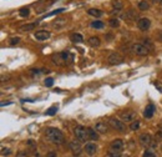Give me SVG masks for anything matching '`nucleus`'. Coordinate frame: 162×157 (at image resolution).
<instances>
[{
  "instance_id": "39448f33",
  "label": "nucleus",
  "mask_w": 162,
  "mask_h": 157,
  "mask_svg": "<svg viewBox=\"0 0 162 157\" xmlns=\"http://www.w3.org/2000/svg\"><path fill=\"white\" fill-rule=\"evenodd\" d=\"M109 124H110V126H111L112 128L117 130L119 132H125L126 131V126H125V124H123L122 120H117V118L111 117L109 120Z\"/></svg>"
},
{
  "instance_id": "4be33fe9",
  "label": "nucleus",
  "mask_w": 162,
  "mask_h": 157,
  "mask_svg": "<svg viewBox=\"0 0 162 157\" xmlns=\"http://www.w3.org/2000/svg\"><path fill=\"white\" fill-rule=\"evenodd\" d=\"M150 9V4L146 1V0H141V1H139V10H141V11H146V10Z\"/></svg>"
},
{
  "instance_id": "37998d69",
  "label": "nucleus",
  "mask_w": 162,
  "mask_h": 157,
  "mask_svg": "<svg viewBox=\"0 0 162 157\" xmlns=\"http://www.w3.org/2000/svg\"><path fill=\"white\" fill-rule=\"evenodd\" d=\"M152 1H153V3H155V0H152Z\"/></svg>"
},
{
  "instance_id": "7c9ffc66",
  "label": "nucleus",
  "mask_w": 162,
  "mask_h": 157,
  "mask_svg": "<svg viewBox=\"0 0 162 157\" xmlns=\"http://www.w3.org/2000/svg\"><path fill=\"white\" fill-rule=\"evenodd\" d=\"M20 41H21V39H20L19 36H15V37H10L9 44H10V45H18Z\"/></svg>"
},
{
  "instance_id": "dca6fc26",
  "label": "nucleus",
  "mask_w": 162,
  "mask_h": 157,
  "mask_svg": "<svg viewBox=\"0 0 162 157\" xmlns=\"http://www.w3.org/2000/svg\"><path fill=\"white\" fill-rule=\"evenodd\" d=\"M87 43L91 47H99L100 44H101V40H100V37H97V36H91L90 39L87 40Z\"/></svg>"
},
{
  "instance_id": "473e14b6",
  "label": "nucleus",
  "mask_w": 162,
  "mask_h": 157,
  "mask_svg": "<svg viewBox=\"0 0 162 157\" xmlns=\"http://www.w3.org/2000/svg\"><path fill=\"white\" fill-rule=\"evenodd\" d=\"M10 153H11V150H10V148L1 147V156H9Z\"/></svg>"
},
{
  "instance_id": "412c9836",
  "label": "nucleus",
  "mask_w": 162,
  "mask_h": 157,
  "mask_svg": "<svg viewBox=\"0 0 162 157\" xmlns=\"http://www.w3.org/2000/svg\"><path fill=\"white\" fill-rule=\"evenodd\" d=\"M87 14L91 16H95V18H100V16H102V11L100 9H89Z\"/></svg>"
},
{
  "instance_id": "6e6552de",
  "label": "nucleus",
  "mask_w": 162,
  "mask_h": 157,
  "mask_svg": "<svg viewBox=\"0 0 162 157\" xmlns=\"http://www.w3.org/2000/svg\"><path fill=\"white\" fill-rule=\"evenodd\" d=\"M123 61H125V59H123L119 53H112V54H110L107 57V63L110 65H120V64H122Z\"/></svg>"
},
{
  "instance_id": "bb28decb",
  "label": "nucleus",
  "mask_w": 162,
  "mask_h": 157,
  "mask_svg": "<svg viewBox=\"0 0 162 157\" xmlns=\"http://www.w3.org/2000/svg\"><path fill=\"white\" fill-rule=\"evenodd\" d=\"M112 5H113V9H116V10H122V8H123L122 1H120V0H113Z\"/></svg>"
},
{
  "instance_id": "79ce46f5",
  "label": "nucleus",
  "mask_w": 162,
  "mask_h": 157,
  "mask_svg": "<svg viewBox=\"0 0 162 157\" xmlns=\"http://www.w3.org/2000/svg\"><path fill=\"white\" fill-rule=\"evenodd\" d=\"M123 157H130V156H127V155H126V156H123Z\"/></svg>"
},
{
  "instance_id": "f8f14e48",
  "label": "nucleus",
  "mask_w": 162,
  "mask_h": 157,
  "mask_svg": "<svg viewBox=\"0 0 162 157\" xmlns=\"http://www.w3.org/2000/svg\"><path fill=\"white\" fill-rule=\"evenodd\" d=\"M85 151H86V153H87V155H90V156L95 155L96 151H97V145H96V143H94V142H89V143H86V146H85Z\"/></svg>"
},
{
  "instance_id": "1a4fd4ad",
  "label": "nucleus",
  "mask_w": 162,
  "mask_h": 157,
  "mask_svg": "<svg viewBox=\"0 0 162 157\" xmlns=\"http://www.w3.org/2000/svg\"><path fill=\"white\" fill-rule=\"evenodd\" d=\"M150 26H151V20L149 18H141V19H139V21H137V28H139L141 31L149 30Z\"/></svg>"
},
{
  "instance_id": "f257e3e1",
  "label": "nucleus",
  "mask_w": 162,
  "mask_h": 157,
  "mask_svg": "<svg viewBox=\"0 0 162 157\" xmlns=\"http://www.w3.org/2000/svg\"><path fill=\"white\" fill-rule=\"evenodd\" d=\"M45 136H46L47 141H50L51 143H54V145H61L65 140V136H64L63 132H61L59 128H55V127L46 128Z\"/></svg>"
},
{
  "instance_id": "a211bd4d",
  "label": "nucleus",
  "mask_w": 162,
  "mask_h": 157,
  "mask_svg": "<svg viewBox=\"0 0 162 157\" xmlns=\"http://www.w3.org/2000/svg\"><path fill=\"white\" fill-rule=\"evenodd\" d=\"M123 16H125L127 20H136L137 19V13L133 9H130V10H127V13Z\"/></svg>"
},
{
  "instance_id": "4c0bfd02",
  "label": "nucleus",
  "mask_w": 162,
  "mask_h": 157,
  "mask_svg": "<svg viewBox=\"0 0 162 157\" xmlns=\"http://www.w3.org/2000/svg\"><path fill=\"white\" fill-rule=\"evenodd\" d=\"M40 73H41V71L39 69H31V74L33 75H39Z\"/></svg>"
},
{
  "instance_id": "c85d7f7f",
  "label": "nucleus",
  "mask_w": 162,
  "mask_h": 157,
  "mask_svg": "<svg viewBox=\"0 0 162 157\" xmlns=\"http://www.w3.org/2000/svg\"><path fill=\"white\" fill-rule=\"evenodd\" d=\"M57 110H59L57 106H51V107L49 108V110H47V111L45 112V115H46V116H54V115L57 112Z\"/></svg>"
},
{
  "instance_id": "9d476101",
  "label": "nucleus",
  "mask_w": 162,
  "mask_h": 157,
  "mask_svg": "<svg viewBox=\"0 0 162 157\" xmlns=\"http://www.w3.org/2000/svg\"><path fill=\"white\" fill-rule=\"evenodd\" d=\"M70 150H71V152L74 153L75 156H79L81 153V145H80V141H71L70 142Z\"/></svg>"
},
{
  "instance_id": "a878e982",
  "label": "nucleus",
  "mask_w": 162,
  "mask_h": 157,
  "mask_svg": "<svg viewBox=\"0 0 162 157\" xmlns=\"http://www.w3.org/2000/svg\"><path fill=\"white\" fill-rule=\"evenodd\" d=\"M65 24H66V20L65 19H57L56 21H54V26L56 29H60V28H63Z\"/></svg>"
},
{
  "instance_id": "e433bc0d",
  "label": "nucleus",
  "mask_w": 162,
  "mask_h": 157,
  "mask_svg": "<svg viewBox=\"0 0 162 157\" xmlns=\"http://www.w3.org/2000/svg\"><path fill=\"white\" fill-rule=\"evenodd\" d=\"M46 157H57V155H56V152H54V151H50L49 153L46 155Z\"/></svg>"
},
{
  "instance_id": "c9c22d12",
  "label": "nucleus",
  "mask_w": 162,
  "mask_h": 157,
  "mask_svg": "<svg viewBox=\"0 0 162 157\" xmlns=\"http://www.w3.org/2000/svg\"><path fill=\"white\" fill-rule=\"evenodd\" d=\"M156 40L162 43V30H157L156 31Z\"/></svg>"
},
{
  "instance_id": "f704fd0d",
  "label": "nucleus",
  "mask_w": 162,
  "mask_h": 157,
  "mask_svg": "<svg viewBox=\"0 0 162 157\" xmlns=\"http://www.w3.org/2000/svg\"><path fill=\"white\" fill-rule=\"evenodd\" d=\"M142 157H156V155H155L152 151L147 150V151H145V152H143V156H142Z\"/></svg>"
},
{
  "instance_id": "2eb2a0df",
  "label": "nucleus",
  "mask_w": 162,
  "mask_h": 157,
  "mask_svg": "<svg viewBox=\"0 0 162 157\" xmlns=\"http://www.w3.org/2000/svg\"><path fill=\"white\" fill-rule=\"evenodd\" d=\"M95 130L99 132V134H106L109 131V126L105 124V122H97L95 125Z\"/></svg>"
},
{
  "instance_id": "ea45409f",
  "label": "nucleus",
  "mask_w": 162,
  "mask_h": 157,
  "mask_svg": "<svg viewBox=\"0 0 162 157\" xmlns=\"http://www.w3.org/2000/svg\"><path fill=\"white\" fill-rule=\"evenodd\" d=\"M26 156H27L26 152H19V156L18 157H26Z\"/></svg>"
},
{
  "instance_id": "aec40b11",
  "label": "nucleus",
  "mask_w": 162,
  "mask_h": 157,
  "mask_svg": "<svg viewBox=\"0 0 162 157\" xmlns=\"http://www.w3.org/2000/svg\"><path fill=\"white\" fill-rule=\"evenodd\" d=\"M39 23H31V24H26V25H23L21 28H20V30H21V31H30V30H34L36 28V25Z\"/></svg>"
},
{
  "instance_id": "393cba45",
  "label": "nucleus",
  "mask_w": 162,
  "mask_h": 157,
  "mask_svg": "<svg viewBox=\"0 0 162 157\" xmlns=\"http://www.w3.org/2000/svg\"><path fill=\"white\" fill-rule=\"evenodd\" d=\"M142 44L149 50H152L153 49V43H152V40H151V39H142Z\"/></svg>"
},
{
  "instance_id": "cd10ccee",
  "label": "nucleus",
  "mask_w": 162,
  "mask_h": 157,
  "mask_svg": "<svg viewBox=\"0 0 162 157\" xmlns=\"http://www.w3.org/2000/svg\"><path fill=\"white\" fill-rule=\"evenodd\" d=\"M19 14H20V16H23V18H26V16H29V14H30V9L29 8H21L19 10Z\"/></svg>"
},
{
  "instance_id": "b1692460",
  "label": "nucleus",
  "mask_w": 162,
  "mask_h": 157,
  "mask_svg": "<svg viewBox=\"0 0 162 157\" xmlns=\"http://www.w3.org/2000/svg\"><path fill=\"white\" fill-rule=\"evenodd\" d=\"M105 26V24L102 21H100V20H95V21L91 23V28L94 29H102Z\"/></svg>"
},
{
  "instance_id": "4468645a",
  "label": "nucleus",
  "mask_w": 162,
  "mask_h": 157,
  "mask_svg": "<svg viewBox=\"0 0 162 157\" xmlns=\"http://www.w3.org/2000/svg\"><path fill=\"white\" fill-rule=\"evenodd\" d=\"M86 131H87V137H89V140H91V141H97V140H99V132L96 131L95 128L87 127V128H86Z\"/></svg>"
},
{
  "instance_id": "2f4dec72",
  "label": "nucleus",
  "mask_w": 162,
  "mask_h": 157,
  "mask_svg": "<svg viewBox=\"0 0 162 157\" xmlns=\"http://www.w3.org/2000/svg\"><path fill=\"white\" fill-rule=\"evenodd\" d=\"M64 10H65L64 8H61V9H57V10H55V11H51V13H49V14H46V15H45V18H49V16H54V15L59 14V13H63Z\"/></svg>"
},
{
  "instance_id": "6ab92c4d",
  "label": "nucleus",
  "mask_w": 162,
  "mask_h": 157,
  "mask_svg": "<svg viewBox=\"0 0 162 157\" xmlns=\"http://www.w3.org/2000/svg\"><path fill=\"white\" fill-rule=\"evenodd\" d=\"M53 63L59 65V66H63V65H65V61L63 60V57H61V54H56V55L53 56Z\"/></svg>"
},
{
  "instance_id": "20e7f679",
  "label": "nucleus",
  "mask_w": 162,
  "mask_h": 157,
  "mask_svg": "<svg viewBox=\"0 0 162 157\" xmlns=\"http://www.w3.org/2000/svg\"><path fill=\"white\" fill-rule=\"evenodd\" d=\"M123 150V141L121 138H116L110 143V152L112 153H121Z\"/></svg>"
},
{
  "instance_id": "c756f323",
  "label": "nucleus",
  "mask_w": 162,
  "mask_h": 157,
  "mask_svg": "<svg viewBox=\"0 0 162 157\" xmlns=\"http://www.w3.org/2000/svg\"><path fill=\"white\" fill-rule=\"evenodd\" d=\"M140 128V121L139 120H135L133 122H131L130 125V130H132V131H136V130Z\"/></svg>"
},
{
  "instance_id": "423d86ee",
  "label": "nucleus",
  "mask_w": 162,
  "mask_h": 157,
  "mask_svg": "<svg viewBox=\"0 0 162 157\" xmlns=\"http://www.w3.org/2000/svg\"><path fill=\"white\" fill-rule=\"evenodd\" d=\"M136 116H137V114L133 110H126V111L121 112L120 117H121V120L123 122H133L136 120Z\"/></svg>"
},
{
  "instance_id": "a19ab883",
  "label": "nucleus",
  "mask_w": 162,
  "mask_h": 157,
  "mask_svg": "<svg viewBox=\"0 0 162 157\" xmlns=\"http://www.w3.org/2000/svg\"><path fill=\"white\" fill-rule=\"evenodd\" d=\"M155 3H158L160 5H162V0H155Z\"/></svg>"
},
{
  "instance_id": "72a5a7b5",
  "label": "nucleus",
  "mask_w": 162,
  "mask_h": 157,
  "mask_svg": "<svg viewBox=\"0 0 162 157\" xmlns=\"http://www.w3.org/2000/svg\"><path fill=\"white\" fill-rule=\"evenodd\" d=\"M54 85V78H51V77H47L46 80H45V86L47 87H51Z\"/></svg>"
},
{
  "instance_id": "9b49d317",
  "label": "nucleus",
  "mask_w": 162,
  "mask_h": 157,
  "mask_svg": "<svg viewBox=\"0 0 162 157\" xmlns=\"http://www.w3.org/2000/svg\"><path fill=\"white\" fill-rule=\"evenodd\" d=\"M155 111H156V106H155L153 104H149L146 106V108H145V111H143V116L146 118H151L153 116Z\"/></svg>"
},
{
  "instance_id": "0eeeda50",
  "label": "nucleus",
  "mask_w": 162,
  "mask_h": 157,
  "mask_svg": "<svg viewBox=\"0 0 162 157\" xmlns=\"http://www.w3.org/2000/svg\"><path fill=\"white\" fill-rule=\"evenodd\" d=\"M139 141H140V145L142 146V147H150L155 140L152 138V136L150 134H142V135H140Z\"/></svg>"
},
{
  "instance_id": "f03ea898",
  "label": "nucleus",
  "mask_w": 162,
  "mask_h": 157,
  "mask_svg": "<svg viewBox=\"0 0 162 157\" xmlns=\"http://www.w3.org/2000/svg\"><path fill=\"white\" fill-rule=\"evenodd\" d=\"M131 50H132V53L137 56H146V55H149V53H150V50L147 49L143 44H139V43L132 44V45H131Z\"/></svg>"
},
{
  "instance_id": "7ed1b4c3",
  "label": "nucleus",
  "mask_w": 162,
  "mask_h": 157,
  "mask_svg": "<svg viewBox=\"0 0 162 157\" xmlns=\"http://www.w3.org/2000/svg\"><path fill=\"white\" fill-rule=\"evenodd\" d=\"M74 135L76 136V138L80 142H86V140H89L87 131H86V128L81 125H77V126H75L74 127Z\"/></svg>"
},
{
  "instance_id": "58836bf2",
  "label": "nucleus",
  "mask_w": 162,
  "mask_h": 157,
  "mask_svg": "<svg viewBox=\"0 0 162 157\" xmlns=\"http://www.w3.org/2000/svg\"><path fill=\"white\" fill-rule=\"evenodd\" d=\"M107 157H120V153H112V152H110Z\"/></svg>"
},
{
  "instance_id": "ddd939ff",
  "label": "nucleus",
  "mask_w": 162,
  "mask_h": 157,
  "mask_svg": "<svg viewBox=\"0 0 162 157\" xmlns=\"http://www.w3.org/2000/svg\"><path fill=\"white\" fill-rule=\"evenodd\" d=\"M50 37V33L49 31H43V30H40V31L35 33V39L37 41H45Z\"/></svg>"
},
{
  "instance_id": "5701e85b",
  "label": "nucleus",
  "mask_w": 162,
  "mask_h": 157,
  "mask_svg": "<svg viewBox=\"0 0 162 157\" xmlns=\"http://www.w3.org/2000/svg\"><path fill=\"white\" fill-rule=\"evenodd\" d=\"M109 25L111 26V28H119L120 26V20L119 18H111L109 20Z\"/></svg>"
},
{
  "instance_id": "f3484780",
  "label": "nucleus",
  "mask_w": 162,
  "mask_h": 157,
  "mask_svg": "<svg viewBox=\"0 0 162 157\" xmlns=\"http://www.w3.org/2000/svg\"><path fill=\"white\" fill-rule=\"evenodd\" d=\"M70 40L72 43L79 44V43L84 41V36H82L81 34H79V33H74V34H71V35H70Z\"/></svg>"
}]
</instances>
